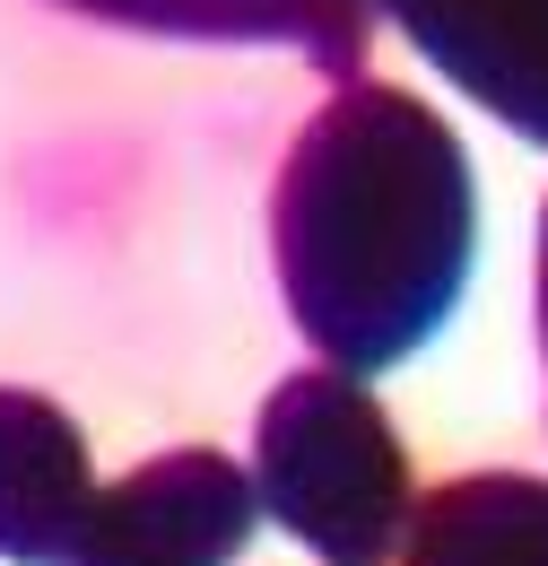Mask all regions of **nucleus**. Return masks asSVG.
I'll use <instances>...</instances> for the list:
<instances>
[{
	"mask_svg": "<svg viewBox=\"0 0 548 566\" xmlns=\"http://www.w3.org/2000/svg\"><path fill=\"white\" fill-rule=\"evenodd\" d=\"M287 323L340 375L410 366L479 262V175L462 132L392 78L331 87L271 184Z\"/></svg>",
	"mask_w": 548,
	"mask_h": 566,
	"instance_id": "f257e3e1",
	"label": "nucleus"
},
{
	"mask_svg": "<svg viewBox=\"0 0 548 566\" xmlns=\"http://www.w3.org/2000/svg\"><path fill=\"white\" fill-rule=\"evenodd\" d=\"M253 489H262V514L323 566H383L410 549V453L383 401L340 366H305L271 384L253 419Z\"/></svg>",
	"mask_w": 548,
	"mask_h": 566,
	"instance_id": "f03ea898",
	"label": "nucleus"
},
{
	"mask_svg": "<svg viewBox=\"0 0 548 566\" xmlns=\"http://www.w3.org/2000/svg\"><path fill=\"white\" fill-rule=\"evenodd\" d=\"M262 523V489L218 444H183L96 496L70 566H235Z\"/></svg>",
	"mask_w": 548,
	"mask_h": 566,
	"instance_id": "7ed1b4c3",
	"label": "nucleus"
},
{
	"mask_svg": "<svg viewBox=\"0 0 548 566\" xmlns=\"http://www.w3.org/2000/svg\"><path fill=\"white\" fill-rule=\"evenodd\" d=\"M514 140L548 148V0H366Z\"/></svg>",
	"mask_w": 548,
	"mask_h": 566,
	"instance_id": "20e7f679",
	"label": "nucleus"
},
{
	"mask_svg": "<svg viewBox=\"0 0 548 566\" xmlns=\"http://www.w3.org/2000/svg\"><path fill=\"white\" fill-rule=\"evenodd\" d=\"M87 436L62 401L0 384V558L9 566H70L87 514H96Z\"/></svg>",
	"mask_w": 548,
	"mask_h": 566,
	"instance_id": "39448f33",
	"label": "nucleus"
},
{
	"mask_svg": "<svg viewBox=\"0 0 548 566\" xmlns=\"http://www.w3.org/2000/svg\"><path fill=\"white\" fill-rule=\"evenodd\" d=\"M70 18L183 35V44H296L323 78H366V0H53Z\"/></svg>",
	"mask_w": 548,
	"mask_h": 566,
	"instance_id": "423d86ee",
	"label": "nucleus"
},
{
	"mask_svg": "<svg viewBox=\"0 0 548 566\" xmlns=\"http://www.w3.org/2000/svg\"><path fill=\"white\" fill-rule=\"evenodd\" d=\"M410 566H548V480L540 471H462L418 496Z\"/></svg>",
	"mask_w": 548,
	"mask_h": 566,
	"instance_id": "0eeeda50",
	"label": "nucleus"
},
{
	"mask_svg": "<svg viewBox=\"0 0 548 566\" xmlns=\"http://www.w3.org/2000/svg\"><path fill=\"white\" fill-rule=\"evenodd\" d=\"M540 357H548V201H540Z\"/></svg>",
	"mask_w": 548,
	"mask_h": 566,
	"instance_id": "6e6552de",
	"label": "nucleus"
}]
</instances>
